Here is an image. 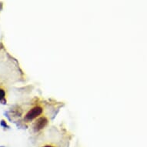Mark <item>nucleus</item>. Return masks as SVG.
<instances>
[{"label": "nucleus", "instance_id": "nucleus-4", "mask_svg": "<svg viewBox=\"0 0 147 147\" xmlns=\"http://www.w3.org/2000/svg\"><path fill=\"white\" fill-rule=\"evenodd\" d=\"M1 125H2L3 126H4V127H6V126H7V124L5 123V121H4V120L1 121Z\"/></svg>", "mask_w": 147, "mask_h": 147}, {"label": "nucleus", "instance_id": "nucleus-3", "mask_svg": "<svg viewBox=\"0 0 147 147\" xmlns=\"http://www.w3.org/2000/svg\"><path fill=\"white\" fill-rule=\"evenodd\" d=\"M5 90L3 89H1L0 88V102H3V101H5Z\"/></svg>", "mask_w": 147, "mask_h": 147}, {"label": "nucleus", "instance_id": "nucleus-1", "mask_svg": "<svg viewBox=\"0 0 147 147\" xmlns=\"http://www.w3.org/2000/svg\"><path fill=\"white\" fill-rule=\"evenodd\" d=\"M42 112H43V109L41 106H39V105L35 106L27 113V114L26 115V119L28 121L33 120L34 119L40 116L42 113Z\"/></svg>", "mask_w": 147, "mask_h": 147}, {"label": "nucleus", "instance_id": "nucleus-2", "mask_svg": "<svg viewBox=\"0 0 147 147\" xmlns=\"http://www.w3.org/2000/svg\"><path fill=\"white\" fill-rule=\"evenodd\" d=\"M48 124V119L45 117H40L36 121L34 124V130L36 132H39L42 130L43 128Z\"/></svg>", "mask_w": 147, "mask_h": 147}, {"label": "nucleus", "instance_id": "nucleus-5", "mask_svg": "<svg viewBox=\"0 0 147 147\" xmlns=\"http://www.w3.org/2000/svg\"><path fill=\"white\" fill-rule=\"evenodd\" d=\"M42 147H54V146H51V145H45V146H42Z\"/></svg>", "mask_w": 147, "mask_h": 147}]
</instances>
